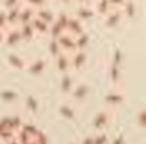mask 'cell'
<instances>
[{"mask_svg":"<svg viewBox=\"0 0 146 144\" xmlns=\"http://www.w3.org/2000/svg\"><path fill=\"white\" fill-rule=\"evenodd\" d=\"M78 1H81V2H84L86 0H78Z\"/></svg>","mask_w":146,"mask_h":144,"instance_id":"45","label":"cell"},{"mask_svg":"<svg viewBox=\"0 0 146 144\" xmlns=\"http://www.w3.org/2000/svg\"><path fill=\"white\" fill-rule=\"evenodd\" d=\"M6 144H19V143H18V141L16 139V137H14V138L9 139L8 142H6Z\"/></svg>","mask_w":146,"mask_h":144,"instance_id":"42","label":"cell"},{"mask_svg":"<svg viewBox=\"0 0 146 144\" xmlns=\"http://www.w3.org/2000/svg\"><path fill=\"white\" fill-rule=\"evenodd\" d=\"M26 67H27V70H29V72L31 74H33V75H40L44 71V69H46V62L42 58H38V59L33 61Z\"/></svg>","mask_w":146,"mask_h":144,"instance_id":"12","label":"cell"},{"mask_svg":"<svg viewBox=\"0 0 146 144\" xmlns=\"http://www.w3.org/2000/svg\"><path fill=\"white\" fill-rule=\"evenodd\" d=\"M22 40V37H21V33H19V29L18 27H15V29H11V30H6L5 31V37H3V43L8 47H14L16 45H18Z\"/></svg>","mask_w":146,"mask_h":144,"instance_id":"3","label":"cell"},{"mask_svg":"<svg viewBox=\"0 0 146 144\" xmlns=\"http://www.w3.org/2000/svg\"><path fill=\"white\" fill-rule=\"evenodd\" d=\"M122 10H111L110 13H107L104 17H105V21H104V24L106 27H115L119 25V23L121 22V18H122Z\"/></svg>","mask_w":146,"mask_h":144,"instance_id":"4","label":"cell"},{"mask_svg":"<svg viewBox=\"0 0 146 144\" xmlns=\"http://www.w3.org/2000/svg\"><path fill=\"white\" fill-rule=\"evenodd\" d=\"M108 144H124V138H123V136H116V137H114L112 141H110L108 142Z\"/></svg>","mask_w":146,"mask_h":144,"instance_id":"40","label":"cell"},{"mask_svg":"<svg viewBox=\"0 0 146 144\" xmlns=\"http://www.w3.org/2000/svg\"><path fill=\"white\" fill-rule=\"evenodd\" d=\"M22 5L9 8L6 10V17H7V23L10 26H15L18 24V15H19V10H21Z\"/></svg>","mask_w":146,"mask_h":144,"instance_id":"11","label":"cell"},{"mask_svg":"<svg viewBox=\"0 0 146 144\" xmlns=\"http://www.w3.org/2000/svg\"><path fill=\"white\" fill-rule=\"evenodd\" d=\"M108 142H110V138L104 133H100L94 137V144H108Z\"/></svg>","mask_w":146,"mask_h":144,"instance_id":"34","label":"cell"},{"mask_svg":"<svg viewBox=\"0 0 146 144\" xmlns=\"http://www.w3.org/2000/svg\"><path fill=\"white\" fill-rule=\"evenodd\" d=\"M73 87H74V81L72 77L65 72L60 79V91L63 94H71Z\"/></svg>","mask_w":146,"mask_h":144,"instance_id":"14","label":"cell"},{"mask_svg":"<svg viewBox=\"0 0 146 144\" xmlns=\"http://www.w3.org/2000/svg\"><path fill=\"white\" fill-rule=\"evenodd\" d=\"M29 144H36V143H35V141H34V139H32V141H31Z\"/></svg>","mask_w":146,"mask_h":144,"instance_id":"44","label":"cell"},{"mask_svg":"<svg viewBox=\"0 0 146 144\" xmlns=\"http://www.w3.org/2000/svg\"><path fill=\"white\" fill-rule=\"evenodd\" d=\"M15 131L13 129H10L9 127H5V128H0V139L3 142H8L9 139L15 137Z\"/></svg>","mask_w":146,"mask_h":144,"instance_id":"28","label":"cell"},{"mask_svg":"<svg viewBox=\"0 0 146 144\" xmlns=\"http://www.w3.org/2000/svg\"><path fill=\"white\" fill-rule=\"evenodd\" d=\"M110 119H111V117L107 111H99L94 119L92 126L96 130H102L105 126H107V123L110 122Z\"/></svg>","mask_w":146,"mask_h":144,"instance_id":"7","label":"cell"},{"mask_svg":"<svg viewBox=\"0 0 146 144\" xmlns=\"http://www.w3.org/2000/svg\"><path fill=\"white\" fill-rule=\"evenodd\" d=\"M88 45H89V35L86 32H82L81 34L75 37V46L78 50H84Z\"/></svg>","mask_w":146,"mask_h":144,"instance_id":"23","label":"cell"},{"mask_svg":"<svg viewBox=\"0 0 146 144\" xmlns=\"http://www.w3.org/2000/svg\"><path fill=\"white\" fill-rule=\"evenodd\" d=\"M22 125H23V122H22V119H21L19 115L9 117V127H10V129H13L15 133L22 128Z\"/></svg>","mask_w":146,"mask_h":144,"instance_id":"29","label":"cell"},{"mask_svg":"<svg viewBox=\"0 0 146 144\" xmlns=\"http://www.w3.org/2000/svg\"><path fill=\"white\" fill-rule=\"evenodd\" d=\"M44 3H46V0H27V6H30L34 9L43 7Z\"/></svg>","mask_w":146,"mask_h":144,"instance_id":"36","label":"cell"},{"mask_svg":"<svg viewBox=\"0 0 146 144\" xmlns=\"http://www.w3.org/2000/svg\"><path fill=\"white\" fill-rule=\"evenodd\" d=\"M121 8H123V9H121V10H122V14H124L125 16H128V17H130V18H132V17L135 16V14H136L135 5H133L132 2H130L129 0H128Z\"/></svg>","mask_w":146,"mask_h":144,"instance_id":"27","label":"cell"},{"mask_svg":"<svg viewBox=\"0 0 146 144\" xmlns=\"http://www.w3.org/2000/svg\"><path fill=\"white\" fill-rule=\"evenodd\" d=\"M56 40H57L62 51H64L66 54H72L75 50H78L76 46H75V37L66 31L62 35H59Z\"/></svg>","mask_w":146,"mask_h":144,"instance_id":"1","label":"cell"},{"mask_svg":"<svg viewBox=\"0 0 146 144\" xmlns=\"http://www.w3.org/2000/svg\"><path fill=\"white\" fill-rule=\"evenodd\" d=\"M58 113L60 114V117H63L66 120H74L75 119V111L70 105L62 104L58 107Z\"/></svg>","mask_w":146,"mask_h":144,"instance_id":"20","label":"cell"},{"mask_svg":"<svg viewBox=\"0 0 146 144\" xmlns=\"http://www.w3.org/2000/svg\"><path fill=\"white\" fill-rule=\"evenodd\" d=\"M5 31H6V30H3V29H1V27H0V42H2V41H3V37H5Z\"/></svg>","mask_w":146,"mask_h":144,"instance_id":"43","label":"cell"},{"mask_svg":"<svg viewBox=\"0 0 146 144\" xmlns=\"http://www.w3.org/2000/svg\"><path fill=\"white\" fill-rule=\"evenodd\" d=\"M7 58H8L9 64L13 67H15L17 70H24V69H26V63L24 62V59L21 56L16 55V54H9Z\"/></svg>","mask_w":146,"mask_h":144,"instance_id":"18","label":"cell"},{"mask_svg":"<svg viewBox=\"0 0 146 144\" xmlns=\"http://www.w3.org/2000/svg\"><path fill=\"white\" fill-rule=\"evenodd\" d=\"M8 23H7V17H6V11H0V27L3 30H7Z\"/></svg>","mask_w":146,"mask_h":144,"instance_id":"38","label":"cell"},{"mask_svg":"<svg viewBox=\"0 0 146 144\" xmlns=\"http://www.w3.org/2000/svg\"><path fill=\"white\" fill-rule=\"evenodd\" d=\"M35 16L39 17L40 19L44 21V22L48 23L49 25L55 21V16H54V14H52L49 9H46V8H43V7H41V8H36V10H35Z\"/></svg>","mask_w":146,"mask_h":144,"instance_id":"16","label":"cell"},{"mask_svg":"<svg viewBox=\"0 0 146 144\" xmlns=\"http://www.w3.org/2000/svg\"><path fill=\"white\" fill-rule=\"evenodd\" d=\"M122 58H123V55H122V51L120 49H115L114 54H113V64H116V65H121L122 63Z\"/></svg>","mask_w":146,"mask_h":144,"instance_id":"35","label":"cell"},{"mask_svg":"<svg viewBox=\"0 0 146 144\" xmlns=\"http://www.w3.org/2000/svg\"><path fill=\"white\" fill-rule=\"evenodd\" d=\"M63 29H65L66 30V25H67V22H68V16H66V15H64V14H62V15H59L56 19H55Z\"/></svg>","mask_w":146,"mask_h":144,"instance_id":"37","label":"cell"},{"mask_svg":"<svg viewBox=\"0 0 146 144\" xmlns=\"http://www.w3.org/2000/svg\"><path fill=\"white\" fill-rule=\"evenodd\" d=\"M81 144H94V137L92 136H86L82 139Z\"/></svg>","mask_w":146,"mask_h":144,"instance_id":"41","label":"cell"},{"mask_svg":"<svg viewBox=\"0 0 146 144\" xmlns=\"http://www.w3.org/2000/svg\"><path fill=\"white\" fill-rule=\"evenodd\" d=\"M137 122L139 125L140 128H146V110L141 109L138 113H137Z\"/></svg>","mask_w":146,"mask_h":144,"instance_id":"31","label":"cell"},{"mask_svg":"<svg viewBox=\"0 0 146 144\" xmlns=\"http://www.w3.org/2000/svg\"><path fill=\"white\" fill-rule=\"evenodd\" d=\"M18 29H19V33H21L22 40H24V41H30L36 35V33H35L33 26L31 25V23L19 25Z\"/></svg>","mask_w":146,"mask_h":144,"instance_id":"13","label":"cell"},{"mask_svg":"<svg viewBox=\"0 0 146 144\" xmlns=\"http://www.w3.org/2000/svg\"><path fill=\"white\" fill-rule=\"evenodd\" d=\"M87 61V55L84 53V50H75L74 53L70 54V63H71V67L75 71L81 70Z\"/></svg>","mask_w":146,"mask_h":144,"instance_id":"2","label":"cell"},{"mask_svg":"<svg viewBox=\"0 0 146 144\" xmlns=\"http://www.w3.org/2000/svg\"><path fill=\"white\" fill-rule=\"evenodd\" d=\"M31 25L33 26V29H34V31H35L36 34L44 35V34L49 33V24L46 23L44 21L40 19L36 16H34L33 19L31 21Z\"/></svg>","mask_w":146,"mask_h":144,"instance_id":"9","label":"cell"},{"mask_svg":"<svg viewBox=\"0 0 146 144\" xmlns=\"http://www.w3.org/2000/svg\"><path fill=\"white\" fill-rule=\"evenodd\" d=\"M104 102L110 105H120L124 102V96L121 93H108L104 97Z\"/></svg>","mask_w":146,"mask_h":144,"instance_id":"17","label":"cell"},{"mask_svg":"<svg viewBox=\"0 0 146 144\" xmlns=\"http://www.w3.org/2000/svg\"><path fill=\"white\" fill-rule=\"evenodd\" d=\"M33 139L35 141L36 144H48V137H47V135L43 131H41L40 129L36 133V135L33 137Z\"/></svg>","mask_w":146,"mask_h":144,"instance_id":"33","label":"cell"},{"mask_svg":"<svg viewBox=\"0 0 146 144\" xmlns=\"http://www.w3.org/2000/svg\"><path fill=\"white\" fill-rule=\"evenodd\" d=\"M15 137H16V139L18 141V143L19 144H29L33 138L26 133V131H24L22 128L19 129V130H17L16 131V134H15Z\"/></svg>","mask_w":146,"mask_h":144,"instance_id":"25","label":"cell"},{"mask_svg":"<svg viewBox=\"0 0 146 144\" xmlns=\"http://www.w3.org/2000/svg\"><path fill=\"white\" fill-rule=\"evenodd\" d=\"M25 107L26 110L32 113V114H35L39 110V102L38 99L33 96V95H27L25 97Z\"/></svg>","mask_w":146,"mask_h":144,"instance_id":"19","label":"cell"},{"mask_svg":"<svg viewBox=\"0 0 146 144\" xmlns=\"http://www.w3.org/2000/svg\"><path fill=\"white\" fill-rule=\"evenodd\" d=\"M48 48H49V53H50V55L52 57H57L62 53V49H60V47H59V45H58L56 39H51L50 40Z\"/></svg>","mask_w":146,"mask_h":144,"instance_id":"30","label":"cell"},{"mask_svg":"<svg viewBox=\"0 0 146 144\" xmlns=\"http://www.w3.org/2000/svg\"><path fill=\"white\" fill-rule=\"evenodd\" d=\"M35 16V9L30 7V6H22L21 10H19V15H18V25H23V24H27L31 23V21L33 19V17Z\"/></svg>","mask_w":146,"mask_h":144,"instance_id":"6","label":"cell"},{"mask_svg":"<svg viewBox=\"0 0 146 144\" xmlns=\"http://www.w3.org/2000/svg\"><path fill=\"white\" fill-rule=\"evenodd\" d=\"M56 58H57V61H56V65H57L58 71L62 72V73L67 72V70L71 67V63H70V54H66V53L62 51Z\"/></svg>","mask_w":146,"mask_h":144,"instance_id":"10","label":"cell"},{"mask_svg":"<svg viewBox=\"0 0 146 144\" xmlns=\"http://www.w3.org/2000/svg\"><path fill=\"white\" fill-rule=\"evenodd\" d=\"M63 1H68V0H63Z\"/></svg>","mask_w":146,"mask_h":144,"instance_id":"46","label":"cell"},{"mask_svg":"<svg viewBox=\"0 0 146 144\" xmlns=\"http://www.w3.org/2000/svg\"><path fill=\"white\" fill-rule=\"evenodd\" d=\"M94 16V10L89 7H83L78 10V18L80 21H87Z\"/></svg>","mask_w":146,"mask_h":144,"instance_id":"26","label":"cell"},{"mask_svg":"<svg viewBox=\"0 0 146 144\" xmlns=\"http://www.w3.org/2000/svg\"><path fill=\"white\" fill-rule=\"evenodd\" d=\"M0 98L6 103H13L18 99V93L13 89H5L0 91Z\"/></svg>","mask_w":146,"mask_h":144,"instance_id":"22","label":"cell"},{"mask_svg":"<svg viewBox=\"0 0 146 144\" xmlns=\"http://www.w3.org/2000/svg\"><path fill=\"white\" fill-rule=\"evenodd\" d=\"M89 86L86 85V83H80L75 87H73L71 94H72V97L75 99V101H83L88 94H89Z\"/></svg>","mask_w":146,"mask_h":144,"instance_id":"8","label":"cell"},{"mask_svg":"<svg viewBox=\"0 0 146 144\" xmlns=\"http://www.w3.org/2000/svg\"><path fill=\"white\" fill-rule=\"evenodd\" d=\"M65 32V29H63L56 21H54L49 25V33L51 35V39H57L59 35H62Z\"/></svg>","mask_w":146,"mask_h":144,"instance_id":"24","label":"cell"},{"mask_svg":"<svg viewBox=\"0 0 146 144\" xmlns=\"http://www.w3.org/2000/svg\"><path fill=\"white\" fill-rule=\"evenodd\" d=\"M22 129H23L24 131H26L32 138H33V137L36 135V133L39 131V129H38L35 126L31 125V123H25V125L23 123V125H22Z\"/></svg>","mask_w":146,"mask_h":144,"instance_id":"32","label":"cell"},{"mask_svg":"<svg viewBox=\"0 0 146 144\" xmlns=\"http://www.w3.org/2000/svg\"><path fill=\"white\" fill-rule=\"evenodd\" d=\"M19 5H22V2L19 0H5V7H6V9L13 8V7H16V6H19Z\"/></svg>","mask_w":146,"mask_h":144,"instance_id":"39","label":"cell"},{"mask_svg":"<svg viewBox=\"0 0 146 144\" xmlns=\"http://www.w3.org/2000/svg\"><path fill=\"white\" fill-rule=\"evenodd\" d=\"M82 21H80L78 17H68V22L66 25V32L73 34L74 37L81 34L82 32H84L83 30V25L81 23Z\"/></svg>","mask_w":146,"mask_h":144,"instance_id":"5","label":"cell"},{"mask_svg":"<svg viewBox=\"0 0 146 144\" xmlns=\"http://www.w3.org/2000/svg\"><path fill=\"white\" fill-rule=\"evenodd\" d=\"M108 75H110V80L113 85H116L120 82L121 80V70H120V65L116 64H111L110 66V71H108Z\"/></svg>","mask_w":146,"mask_h":144,"instance_id":"21","label":"cell"},{"mask_svg":"<svg viewBox=\"0 0 146 144\" xmlns=\"http://www.w3.org/2000/svg\"><path fill=\"white\" fill-rule=\"evenodd\" d=\"M114 7L111 5L110 0H97L96 1V5H95V11H97L102 16H105Z\"/></svg>","mask_w":146,"mask_h":144,"instance_id":"15","label":"cell"}]
</instances>
